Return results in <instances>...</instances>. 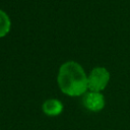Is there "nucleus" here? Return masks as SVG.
Here are the masks:
<instances>
[{
  "instance_id": "39448f33",
  "label": "nucleus",
  "mask_w": 130,
  "mask_h": 130,
  "mask_svg": "<svg viewBox=\"0 0 130 130\" xmlns=\"http://www.w3.org/2000/svg\"><path fill=\"white\" fill-rule=\"evenodd\" d=\"M11 28V20L9 15L0 9V39L6 37Z\"/></svg>"
},
{
  "instance_id": "f03ea898",
  "label": "nucleus",
  "mask_w": 130,
  "mask_h": 130,
  "mask_svg": "<svg viewBox=\"0 0 130 130\" xmlns=\"http://www.w3.org/2000/svg\"><path fill=\"white\" fill-rule=\"evenodd\" d=\"M110 72L104 66L92 68L87 74V88L92 91L102 92L110 82Z\"/></svg>"
},
{
  "instance_id": "f257e3e1",
  "label": "nucleus",
  "mask_w": 130,
  "mask_h": 130,
  "mask_svg": "<svg viewBox=\"0 0 130 130\" xmlns=\"http://www.w3.org/2000/svg\"><path fill=\"white\" fill-rule=\"evenodd\" d=\"M57 83L60 90L68 96H82L87 90V73L76 61L64 62L58 70Z\"/></svg>"
},
{
  "instance_id": "7ed1b4c3",
  "label": "nucleus",
  "mask_w": 130,
  "mask_h": 130,
  "mask_svg": "<svg viewBox=\"0 0 130 130\" xmlns=\"http://www.w3.org/2000/svg\"><path fill=\"white\" fill-rule=\"evenodd\" d=\"M82 104L90 112H100L105 108L106 100L102 92L87 90L82 95Z\"/></svg>"
},
{
  "instance_id": "20e7f679",
  "label": "nucleus",
  "mask_w": 130,
  "mask_h": 130,
  "mask_svg": "<svg viewBox=\"0 0 130 130\" xmlns=\"http://www.w3.org/2000/svg\"><path fill=\"white\" fill-rule=\"evenodd\" d=\"M64 106L58 99H48L42 105V111L45 115L55 117L63 112Z\"/></svg>"
}]
</instances>
